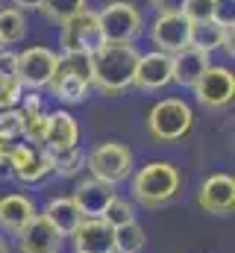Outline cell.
Listing matches in <instances>:
<instances>
[{"label":"cell","mask_w":235,"mask_h":253,"mask_svg":"<svg viewBox=\"0 0 235 253\" xmlns=\"http://www.w3.org/2000/svg\"><path fill=\"white\" fill-rule=\"evenodd\" d=\"M138 47L135 44H100L88 59H91V88L115 97L132 88V74L138 62Z\"/></svg>","instance_id":"obj_1"},{"label":"cell","mask_w":235,"mask_h":253,"mask_svg":"<svg viewBox=\"0 0 235 253\" xmlns=\"http://www.w3.org/2000/svg\"><path fill=\"white\" fill-rule=\"evenodd\" d=\"M182 186V174L174 162H144L135 174H129V191L141 206H165L171 203Z\"/></svg>","instance_id":"obj_2"},{"label":"cell","mask_w":235,"mask_h":253,"mask_svg":"<svg viewBox=\"0 0 235 253\" xmlns=\"http://www.w3.org/2000/svg\"><path fill=\"white\" fill-rule=\"evenodd\" d=\"M47 91L56 97L62 106H77L82 103L94 88H91V59L85 53H59L53 80Z\"/></svg>","instance_id":"obj_3"},{"label":"cell","mask_w":235,"mask_h":253,"mask_svg":"<svg viewBox=\"0 0 235 253\" xmlns=\"http://www.w3.org/2000/svg\"><path fill=\"white\" fill-rule=\"evenodd\" d=\"M100 36L106 44H135L144 36V12L129 0H109L103 9H97Z\"/></svg>","instance_id":"obj_4"},{"label":"cell","mask_w":235,"mask_h":253,"mask_svg":"<svg viewBox=\"0 0 235 253\" xmlns=\"http://www.w3.org/2000/svg\"><path fill=\"white\" fill-rule=\"evenodd\" d=\"M194 126V109L182 97H165L150 106L147 112V132L159 144H174L182 141Z\"/></svg>","instance_id":"obj_5"},{"label":"cell","mask_w":235,"mask_h":253,"mask_svg":"<svg viewBox=\"0 0 235 253\" xmlns=\"http://www.w3.org/2000/svg\"><path fill=\"white\" fill-rule=\"evenodd\" d=\"M132 162H135L132 150L123 141H100V144L91 147V153H85L88 177H94L100 183H109V186H118V183L129 180Z\"/></svg>","instance_id":"obj_6"},{"label":"cell","mask_w":235,"mask_h":253,"mask_svg":"<svg viewBox=\"0 0 235 253\" xmlns=\"http://www.w3.org/2000/svg\"><path fill=\"white\" fill-rule=\"evenodd\" d=\"M100 44H103V36H100V24H97V9L85 6L82 12H77L59 24V50L62 53L91 56Z\"/></svg>","instance_id":"obj_7"},{"label":"cell","mask_w":235,"mask_h":253,"mask_svg":"<svg viewBox=\"0 0 235 253\" xmlns=\"http://www.w3.org/2000/svg\"><path fill=\"white\" fill-rule=\"evenodd\" d=\"M6 156H9V168H12V180H18L24 186H36V183H44L47 177H53L50 153L41 144L18 141Z\"/></svg>","instance_id":"obj_8"},{"label":"cell","mask_w":235,"mask_h":253,"mask_svg":"<svg viewBox=\"0 0 235 253\" xmlns=\"http://www.w3.org/2000/svg\"><path fill=\"white\" fill-rule=\"evenodd\" d=\"M59 53L44 47V44H33L27 50L18 53V83L24 85V91H44L53 80Z\"/></svg>","instance_id":"obj_9"},{"label":"cell","mask_w":235,"mask_h":253,"mask_svg":"<svg viewBox=\"0 0 235 253\" xmlns=\"http://www.w3.org/2000/svg\"><path fill=\"white\" fill-rule=\"evenodd\" d=\"M194 97L206 109H227L235 97V74L227 65H209L203 77L194 83Z\"/></svg>","instance_id":"obj_10"},{"label":"cell","mask_w":235,"mask_h":253,"mask_svg":"<svg viewBox=\"0 0 235 253\" xmlns=\"http://www.w3.org/2000/svg\"><path fill=\"white\" fill-rule=\"evenodd\" d=\"M147 42L153 50L174 56L176 50L188 47V36H191V24L182 15H153V21L144 27Z\"/></svg>","instance_id":"obj_11"},{"label":"cell","mask_w":235,"mask_h":253,"mask_svg":"<svg viewBox=\"0 0 235 253\" xmlns=\"http://www.w3.org/2000/svg\"><path fill=\"white\" fill-rule=\"evenodd\" d=\"M171 56L159 53V50H147L138 53L135 74H132V88L138 91H162L171 85Z\"/></svg>","instance_id":"obj_12"},{"label":"cell","mask_w":235,"mask_h":253,"mask_svg":"<svg viewBox=\"0 0 235 253\" xmlns=\"http://www.w3.org/2000/svg\"><path fill=\"white\" fill-rule=\"evenodd\" d=\"M41 147L47 153H62V150H71V147H79V124L68 109H56V112L47 115Z\"/></svg>","instance_id":"obj_13"},{"label":"cell","mask_w":235,"mask_h":253,"mask_svg":"<svg viewBox=\"0 0 235 253\" xmlns=\"http://www.w3.org/2000/svg\"><path fill=\"white\" fill-rule=\"evenodd\" d=\"M74 253H115V230L103 218H85L74 233Z\"/></svg>","instance_id":"obj_14"},{"label":"cell","mask_w":235,"mask_h":253,"mask_svg":"<svg viewBox=\"0 0 235 253\" xmlns=\"http://www.w3.org/2000/svg\"><path fill=\"white\" fill-rule=\"evenodd\" d=\"M197 203L209 215H233L235 209V180L230 174H212L197 194Z\"/></svg>","instance_id":"obj_15"},{"label":"cell","mask_w":235,"mask_h":253,"mask_svg":"<svg viewBox=\"0 0 235 253\" xmlns=\"http://www.w3.org/2000/svg\"><path fill=\"white\" fill-rule=\"evenodd\" d=\"M71 197H74V203L79 206L82 218H103L106 206L118 197V191H115V186H109V183H100V180H94V177H85V180H79V183L74 186Z\"/></svg>","instance_id":"obj_16"},{"label":"cell","mask_w":235,"mask_h":253,"mask_svg":"<svg viewBox=\"0 0 235 253\" xmlns=\"http://www.w3.org/2000/svg\"><path fill=\"white\" fill-rule=\"evenodd\" d=\"M15 239H18V251L21 253H59L62 242H65L41 215H36Z\"/></svg>","instance_id":"obj_17"},{"label":"cell","mask_w":235,"mask_h":253,"mask_svg":"<svg viewBox=\"0 0 235 253\" xmlns=\"http://www.w3.org/2000/svg\"><path fill=\"white\" fill-rule=\"evenodd\" d=\"M36 215H39V212H36V203H33L30 194H24V191H9V194L0 197V230L18 236Z\"/></svg>","instance_id":"obj_18"},{"label":"cell","mask_w":235,"mask_h":253,"mask_svg":"<svg viewBox=\"0 0 235 253\" xmlns=\"http://www.w3.org/2000/svg\"><path fill=\"white\" fill-rule=\"evenodd\" d=\"M212 65V56L197 50V47H182L171 56V83H176L179 88H194V83L203 77V71Z\"/></svg>","instance_id":"obj_19"},{"label":"cell","mask_w":235,"mask_h":253,"mask_svg":"<svg viewBox=\"0 0 235 253\" xmlns=\"http://www.w3.org/2000/svg\"><path fill=\"white\" fill-rule=\"evenodd\" d=\"M18 112H21V124H24V141L41 144V135H44V126H47V115H50L41 91H24V97L18 103Z\"/></svg>","instance_id":"obj_20"},{"label":"cell","mask_w":235,"mask_h":253,"mask_svg":"<svg viewBox=\"0 0 235 253\" xmlns=\"http://www.w3.org/2000/svg\"><path fill=\"white\" fill-rule=\"evenodd\" d=\"M41 218L56 230L62 239H65V236H71V233L85 221V218H82V212H79V206L74 203V197H71V194H59V197H53V200L44 206Z\"/></svg>","instance_id":"obj_21"},{"label":"cell","mask_w":235,"mask_h":253,"mask_svg":"<svg viewBox=\"0 0 235 253\" xmlns=\"http://www.w3.org/2000/svg\"><path fill=\"white\" fill-rule=\"evenodd\" d=\"M224 42V18L218 21H203V24H191V36H188V47H197L203 53H215L221 50Z\"/></svg>","instance_id":"obj_22"},{"label":"cell","mask_w":235,"mask_h":253,"mask_svg":"<svg viewBox=\"0 0 235 253\" xmlns=\"http://www.w3.org/2000/svg\"><path fill=\"white\" fill-rule=\"evenodd\" d=\"M27 27H30L27 24V12H21L15 6H3L0 9V42H3V47L24 42Z\"/></svg>","instance_id":"obj_23"},{"label":"cell","mask_w":235,"mask_h":253,"mask_svg":"<svg viewBox=\"0 0 235 253\" xmlns=\"http://www.w3.org/2000/svg\"><path fill=\"white\" fill-rule=\"evenodd\" d=\"M147 245V233L138 221L115 227V253H141Z\"/></svg>","instance_id":"obj_24"},{"label":"cell","mask_w":235,"mask_h":253,"mask_svg":"<svg viewBox=\"0 0 235 253\" xmlns=\"http://www.w3.org/2000/svg\"><path fill=\"white\" fill-rule=\"evenodd\" d=\"M182 18H185L188 24L218 21V18H224V0H185Z\"/></svg>","instance_id":"obj_25"},{"label":"cell","mask_w":235,"mask_h":253,"mask_svg":"<svg viewBox=\"0 0 235 253\" xmlns=\"http://www.w3.org/2000/svg\"><path fill=\"white\" fill-rule=\"evenodd\" d=\"M50 168H53V177H77L85 168V150L71 147L62 153H50Z\"/></svg>","instance_id":"obj_26"},{"label":"cell","mask_w":235,"mask_h":253,"mask_svg":"<svg viewBox=\"0 0 235 253\" xmlns=\"http://www.w3.org/2000/svg\"><path fill=\"white\" fill-rule=\"evenodd\" d=\"M85 6H88V0H41L39 12H41L50 24H62L65 18H71V15H77V12H82Z\"/></svg>","instance_id":"obj_27"},{"label":"cell","mask_w":235,"mask_h":253,"mask_svg":"<svg viewBox=\"0 0 235 253\" xmlns=\"http://www.w3.org/2000/svg\"><path fill=\"white\" fill-rule=\"evenodd\" d=\"M103 221L115 230V227H123V224H129V221H135V206H132V200H123V197H115L109 206H106V212H103Z\"/></svg>","instance_id":"obj_28"},{"label":"cell","mask_w":235,"mask_h":253,"mask_svg":"<svg viewBox=\"0 0 235 253\" xmlns=\"http://www.w3.org/2000/svg\"><path fill=\"white\" fill-rule=\"evenodd\" d=\"M0 138H3L6 144L24 141V124H21V112H18V106L0 112Z\"/></svg>","instance_id":"obj_29"},{"label":"cell","mask_w":235,"mask_h":253,"mask_svg":"<svg viewBox=\"0 0 235 253\" xmlns=\"http://www.w3.org/2000/svg\"><path fill=\"white\" fill-rule=\"evenodd\" d=\"M21 97H24V85L18 83V77H0V112L15 109Z\"/></svg>","instance_id":"obj_30"},{"label":"cell","mask_w":235,"mask_h":253,"mask_svg":"<svg viewBox=\"0 0 235 253\" xmlns=\"http://www.w3.org/2000/svg\"><path fill=\"white\" fill-rule=\"evenodd\" d=\"M147 6L153 9V15H182L185 0H147Z\"/></svg>","instance_id":"obj_31"},{"label":"cell","mask_w":235,"mask_h":253,"mask_svg":"<svg viewBox=\"0 0 235 253\" xmlns=\"http://www.w3.org/2000/svg\"><path fill=\"white\" fill-rule=\"evenodd\" d=\"M0 77H18V50H0Z\"/></svg>","instance_id":"obj_32"},{"label":"cell","mask_w":235,"mask_h":253,"mask_svg":"<svg viewBox=\"0 0 235 253\" xmlns=\"http://www.w3.org/2000/svg\"><path fill=\"white\" fill-rule=\"evenodd\" d=\"M221 50L227 56L235 53V21L233 18H224V42H221Z\"/></svg>","instance_id":"obj_33"},{"label":"cell","mask_w":235,"mask_h":253,"mask_svg":"<svg viewBox=\"0 0 235 253\" xmlns=\"http://www.w3.org/2000/svg\"><path fill=\"white\" fill-rule=\"evenodd\" d=\"M15 9H21V12H30V9H39L41 6V0H9Z\"/></svg>","instance_id":"obj_34"},{"label":"cell","mask_w":235,"mask_h":253,"mask_svg":"<svg viewBox=\"0 0 235 253\" xmlns=\"http://www.w3.org/2000/svg\"><path fill=\"white\" fill-rule=\"evenodd\" d=\"M0 180H12V168H9V156H0Z\"/></svg>","instance_id":"obj_35"},{"label":"cell","mask_w":235,"mask_h":253,"mask_svg":"<svg viewBox=\"0 0 235 253\" xmlns=\"http://www.w3.org/2000/svg\"><path fill=\"white\" fill-rule=\"evenodd\" d=\"M0 253H12V245L6 242V236H3V233H0Z\"/></svg>","instance_id":"obj_36"},{"label":"cell","mask_w":235,"mask_h":253,"mask_svg":"<svg viewBox=\"0 0 235 253\" xmlns=\"http://www.w3.org/2000/svg\"><path fill=\"white\" fill-rule=\"evenodd\" d=\"M15 144H18V141H15ZM15 144H6V141H3V138H0V156H6V153H9V150H12V147H15Z\"/></svg>","instance_id":"obj_37"},{"label":"cell","mask_w":235,"mask_h":253,"mask_svg":"<svg viewBox=\"0 0 235 253\" xmlns=\"http://www.w3.org/2000/svg\"><path fill=\"white\" fill-rule=\"evenodd\" d=\"M0 50H3V42H0Z\"/></svg>","instance_id":"obj_38"}]
</instances>
